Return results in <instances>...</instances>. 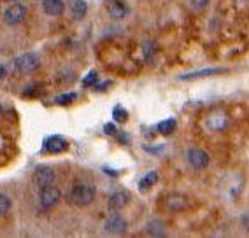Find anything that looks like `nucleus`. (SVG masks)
Segmentation results:
<instances>
[{"mask_svg":"<svg viewBox=\"0 0 249 238\" xmlns=\"http://www.w3.org/2000/svg\"><path fill=\"white\" fill-rule=\"evenodd\" d=\"M69 200L76 207H86V205H89L95 200V187L86 184L76 186V187H72L71 194H69Z\"/></svg>","mask_w":249,"mask_h":238,"instance_id":"obj_1","label":"nucleus"},{"mask_svg":"<svg viewBox=\"0 0 249 238\" xmlns=\"http://www.w3.org/2000/svg\"><path fill=\"white\" fill-rule=\"evenodd\" d=\"M60 198H62V193H60V189L58 187H54L53 184L51 186H46V187H40V193H39V203L42 208H53L58 205V202H60Z\"/></svg>","mask_w":249,"mask_h":238,"instance_id":"obj_2","label":"nucleus"},{"mask_svg":"<svg viewBox=\"0 0 249 238\" xmlns=\"http://www.w3.org/2000/svg\"><path fill=\"white\" fill-rule=\"evenodd\" d=\"M186 159H188V163H190V167L195 168V170H204V168H207L211 163V156L207 154L204 149H196V147L188 151Z\"/></svg>","mask_w":249,"mask_h":238,"instance_id":"obj_3","label":"nucleus"},{"mask_svg":"<svg viewBox=\"0 0 249 238\" xmlns=\"http://www.w3.org/2000/svg\"><path fill=\"white\" fill-rule=\"evenodd\" d=\"M34 182L39 187H46V186H51L54 182V172L51 167H46V165H40L36 168L34 172Z\"/></svg>","mask_w":249,"mask_h":238,"instance_id":"obj_4","label":"nucleus"},{"mask_svg":"<svg viewBox=\"0 0 249 238\" xmlns=\"http://www.w3.org/2000/svg\"><path fill=\"white\" fill-rule=\"evenodd\" d=\"M16 70L23 72V74H27V72L36 70L37 67H39V56L34 53H27V54H21L19 58H16Z\"/></svg>","mask_w":249,"mask_h":238,"instance_id":"obj_5","label":"nucleus"},{"mask_svg":"<svg viewBox=\"0 0 249 238\" xmlns=\"http://www.w3.org/2000/svg\"><path fill=\"white\" fill-rule=\"evenodd\" d=\"M25 16H27V7L23 4H14L4 13V21L7 25H18L25 19Z\"/></svg>","mask_w":249,"mask_h":238,"instance_id":"obj_6","label":"nucleus"},{"mask_svg":"<svg viewBox=\"0 0 249 238\" xmlns=\"http://www.w3.org/2000/svg\"><path fill=\"white\" fill-rule=\"evenodd\" d=\"M126 228H128V224H126L124 217L118 216V214H114V216H111L109 219L106 221V231H107V233L123 235L124 231H126Z\"/></svg>","mask_w":249,"mask_h":238,"instance_id":"obj_7","label":"nucleus"},{"mask_svg":"<svg viewBox=\"0 0 249 238\" xmlns=\"http://www.w3.org/2000/svg\"><path fill=\"white\" fill-rule=\"evenodd\" d=\"M67 147H69L67 140L62 137H49L48 140L44 142V151L46 153H51V154L63 153V151H67Z\"/></svg>","mask_w":249,"mask_h":238,"instance_id":"obj_8","label":"nucleus"},{"mask_svg":"<svg viewBox=\"0 0 249 238\" xmlns=\"http://www.w3.org/2000/svg\"><path fill=\"white\" fill-rule=\"evenodd\" d=\"M107 11H109V16L112 19H123L126 14H128V9H126V5L121 2V0H111L109 4H107Z\"/></svg>","mask_w":249,"mask_h":238,"instance_id":"obj_9","label":"nucleus"},{"mask_svg":"<svg viewBox=\"0 0 249 238\" xmlns=\"http://www.w3.org/2000/svg\"><path fill=\"white\" fill-rule=\"evenodd\" d=\"M130 202V196L128 193H124V191H118V193L111 194V198H109V208L111 210H121L128 205Z\"/></svg>","mask_w":249,"mask_h":238,"instance_id":"obj_10","label":"nucleus"},{"mask_svg":"<svg viewBox=\"0 0 249 238\" xmlns=\"http://www.w3.org/2000/svg\"><path fill=\"white\" fill-rule=\"evenodd\" d=\"M223 72H227V68H204V70H196V72H190V74L181 75L179 79H181V81L204 79V77H209V75H216V74H223Z\"/></svg>","mask_w":249,"mask_h":238,"instance_id":"obj_11","label":"nucleus"},{"mask_svg":"<svg viewBox=\"0 0 249 238\" xmlns=\"http://www.w3.org/2000/svg\"><path fill=\"white\" fill-rule=\"evenodd\" d=\"M65 9L63 0H42V11L48 16H60Z\"/></svg>","mask_w":249,"mask_h":238,"instance_id":"obj_12","label":"nucleus"},{"mask_svg":"<svg viewBox=\"0 0 249 238\" xmlns=\"http://www.w3.org/2000/svg\"><path fill=\"white\" fill-rule=\"evenodd\" d=\"M167 207L176 212L182 210V208L186 207V198L182 194H170L169 198H167Z\"/></svg>","mask_w":249,"mask_h":238,"instance_id":"obj_13","label":"nucleus"},{"mask_svg":"<svg viewBox=\"0 0 249 238\" xmlns=\"http://www.w3.org/2000/svg\"><path fill=\"white\" fill-rule=\"evenodd\" d=\"M156 181H158V172H147L146 175L141 179V182H139V189L141 191H147V189H151L153 186L156 184Z\"/></svg>","mask_w":249,"mask_h":238,"instance_id":"obj_14","label":"nucleus"},{"mask_svg":"<svg viewBox=\"0 0 249 238\" xmlns=\"http://www.w3.org/2000/svg\"><path fill=\"white\" fill-rule=\"evenodd\" d=\"M146 231L151 235V237H163L165 235V224L161 222V221H151V222H147Z\"/></svg>","mask_w":249,"mask_h":238,"instance_id":"obj_15","label":"nucleus"},{"mask_svg":"<svg viewBox=\"0 0 249 238\" xmlns=\"http://www.w3.org/2000/svg\"><path fill=\"white\" fill-rule=\"evenodd\" d=\"M86 11H88V5H86L85 0H76V2L72 4V14H74V18L76 19L85 18Z\"/></svg>","mask_w":249,"mask_h":238,"instance_id":"obj_16","label":"nucleus"},{"mask_svg":"<svg viewBox=\"0 0 249 238\" xmlns=\"http://www.w3.org/2000/svg\"><path fill=\"white\" fill-rule=\"evenodd\" d=\"M174 130H176V119H165L158 123V132L161 135H170Z\"/></svg>","mask_w":249,"mask_h":238,"instance_id":"obj_17","label":"nucleus"},{"mask_svg":"<svg viewBox=\"0 0 249 238\" xmlns=\"http://www.w3.org/2000/svg\"><path fill=\"white\" fill-rule=\"evenodd\" d=\"M112 118H114L116 123H124V121L128 119V112H126L121 105H116L114 110H112Z\"/></svg>","mask_w":249,"mask_h":238,"instance_id":"obj_18","label":"nucleus"},{"mask_svg":"<svg viewBox=\"0 0 249 238\" xmlns=\"http://www.w3.org/2000/svg\"><path fill=\"white\" fill-rule=\"evenodd\" d=\"M76 98H77L76 93H65V95H60V97L54 98V102H56L58 105H69V103H72Z\"/></svg>","mask_w":249,"mask_h":238,"instance_id":"obj_19","label":"nucleus"},{"mask_svg":"<svg viewBox=\"0 0 249 238\" xmlns=\"http://www.w3.org/2000/svg\"><path fill=\"white\" fill-rule=\"evenodd\" d=\"M11 198L9 196H5V194L0 193V216H4V214H7V212L11 210Z\"/></svg>","mask_w":249,"mask_h":238,"instance_id":"obj_20","label":"nucleus"},{"mask_svg":"<svg viewBox=\"0 0 249 238\" xmlns=\"http://www.w3.org/2000/svg\"><path fill=\"white\" fill-rule=\"evenodd\" d=\"M155 51H156V48H155V44H153V42H144L142 53H144V58H146V60H151L153 54H155Z\"/></svg>","mask_w":249,"mask_h":238,"instance_id":"obj_21","label":"nucleus"},{"mask_svg":"<svg viewBox=\"0 0 249 238\" xmlns=\"http://www.w3.org/2000/svg\"><path fill=\"white\" fill-rule=\"evenodd\" d=\"M97 79H98L97 72H95V70H91L88 75H86L85 79H83V86H85V88H88V86H93V84L97 83Z\"/></svg>","mask_w":249,"mask_h":238,"instance_id":"obj_22","label":"nucleus"},{"mask_svg":"<svg viewBox=\"0 0 249 238\" xmlns=\"http://www.w3.org/2000/svg\"><path fill=\"white\" fill-rule=\"evenodd\" d=\"M190 2H192V5L195 9H205L209 5L211 0H190Z\"/></svg>","mask_w":249,"mask_h":238,"instance_id":"obj_23","label":"nucleus"},{"mask_svg":"<svg viewBox=\"0 0 249 238\" xmlns=\"http://www.w3.org/2000/svg\"><path fill=\"white\" fill-rule=\"evenodd\" d=\"M104 132H106L107 135H116V132H118V130H116V126L112 123H107L106 126H104Z\"/></svg>","mask_w":249,"mask_h":238,"instance_id":"obj_24","label":"nucleus"},{"mask_svg":"<svg viewBox=\"0 0 249 238\" xmlns=\"http://www.w3.org/2000/svg\"><path fill=\"white\" fill-rule=\"evenodd\" d=\"M4 75H5V68L0 65V79H4Z\"/></svg>","mask_w":249,"mask_h":238,"instance_id":"obj_25","label":"nucleus"},{"mask_svg":"<svg viewBox=\"0 0 249 238\" xmlns=\"http://www.w3.org/2000/svg\"><path fill=\"white\" fill-rule=\"evenodd\" d=\"M0 114H2V105H0Z\"/></svg>","mask_w":249,"mask_h":238,"instance_id":"obj_26","label":"nucleus"},{"mask_svg":"<svg viewBox=\"0 0 249 238\" xmlns=\"http://www.w3.org/2000/svg\"><path fill=\"white\" fill-rule=\"evenodd\" d=\"M11 2H13V0H11Z\"/></svg>","mask_w":249,"mask_h":238,"instance_id":"obj_27","label":"nucleus"}]
</instances>
